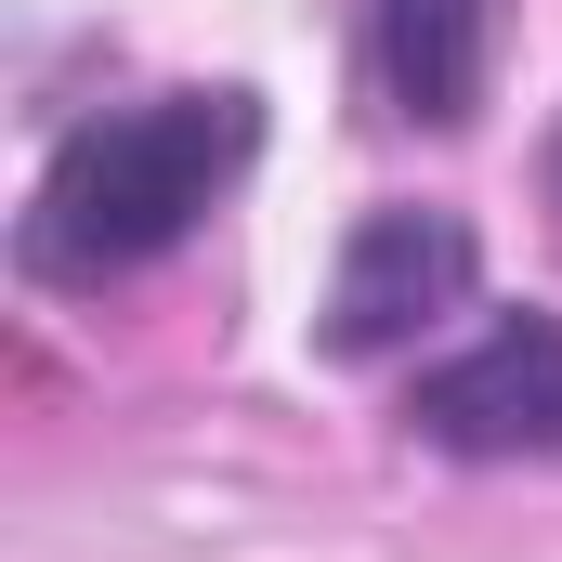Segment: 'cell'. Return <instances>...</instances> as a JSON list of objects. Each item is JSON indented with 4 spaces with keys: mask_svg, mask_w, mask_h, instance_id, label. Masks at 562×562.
Here are the masks:
<instances>
[{
    "mask_svg": "<svg viewBox=\"0 0 562 562\" xmlns=\"http://www.w3.org/2000/svg\"><path fill=\"white\" fill-rule=\"evenodd\" d=\"M262 157V92L236 79H183V92H132V105H92L66 119L26 210H13V262L66 301H105V288L157 276Z\"/></svg>",
    "mask_w": 562,
    "mask_h": 562,
    "instance_id": "6da1fadb",
    "label": "cell"
},
{
    "mask_svg": "<svg viewBox=\"0 0 562 562\" xmlns=\"http://www.w3.org/2000/svg\"><path fill=\"white\" fill-rule=\"evenodd\" d=\"M471 288H484V236H471L458 210L393 196V210H367V223L340 236L327 301H314V353H340V367H393V353H419L445 314H471Z\"/></svg>",
    "mask_w": 562,
    "mask_h": 562,
    "instance_id": "7a4b0ae2",
    "label": "cell"
},
{
    "mask_svg": "<svg viewBox=\"0 0 562 562\" xmlns=\"http://www.w3.org/2000/svg\"><path fill=\"white\" fill-rule=\"evenodd\" d=\"M406 431L471 471L562 458V314H484L458 353H431L406 380Z\"/></svg>",
    "mask_w": 562,
    "mask_h": 562,
    "instance_id": "3957f363",
    "label": "cell"
},
{
    "mask_svg": "<svg viewBox=\"0 0 562 562\" xmlns=\"http://www.w3.org/2000/svg\"><path fill=\"white\" fill-rule=\"evenodd\" d=\"M367 79L406 132H471L497 79V0H367Z\"/></svg>",
    "mask_w": 562,
    "mask_h": 562,
    "instance_id": "277c9868",
    "label": "cell"
},
{
    "mask_svg": "<svg viewBox=\"0 0 562 562\" xmlns=\"http://www.w3.org/2000/svg\"><path fill=\"white\" fill-rule=\"evenodd\" d=\"M550 196H562V132H550Z\"/></svg>",
    "mask_w": 562,
    "mask_h": 562,
    "instance_id": "5b68a950",
    "label": "cell"
}]
</instances>
